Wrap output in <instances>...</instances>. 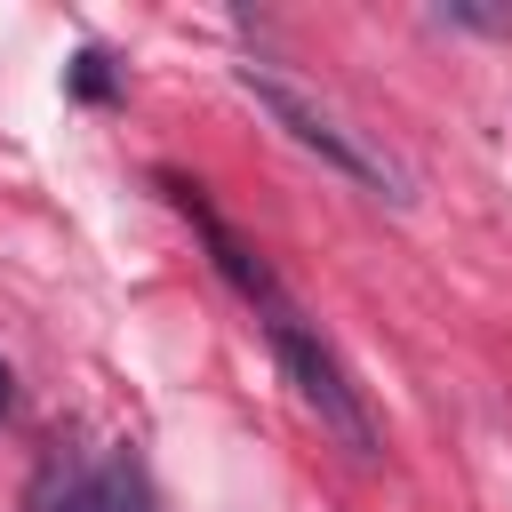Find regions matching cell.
<instances>
[{
    "label": "cell",
    "mask_w": 512,
    "mask_h": 512,
    "mask_svg": "<svg viewBox=\"0 0 512 512\" xmlns=\"http://www.w3.org/2000/svg\"><path fill=\"white\" fill-rule=\"evenodd\" d=\"M240 88H248V96H256V104L280 120V136H288V144L320 152L336 176H352V184L384 192L392 208H408V200H416V176H408V168H400L384 144H368L360 128H344V120H336L320 96H304V88H296V80H280L272 64H240Z\"/></svg>",
    "instance_id": "obj_1"
},
{
    "label": "cell",
    "mask_w": 512,
    "mask_h": 512,
    "mask_svg": "<svg viewBox=\"0 0 512 512\" xmlns=\"http://www.w3.org/2000/svg\"><path fill=\"white\" fill-rule=\"evenodd\" d=\"M264 328H272V352H280V368H288V384H296V400L320 416V432L336 440V448H352V456H376V416H368V400H360V384L344 376V360L280 304V312H264Z\"/></svg>",
    "instance_id": "obj_2"
},
{
    "label": "cell",
    "mask_w": 512,
    "mask_h": 512,
    "mask_svg": "<svg viewBox=\"0 0 512 512\" xmlns=\"http://www.w3.org/2000/svg\"><path fill=\"white\" fill-rule=\"evenodd\" d=\"M160 184H168V200H176V208L192 216V232L208 240V256H216V272H224V280H232V288H240L248 304H264V312H280L288 296H280V280H272V264H264V256H256V248H248V240H240V232H232V224H224V216H216V208L200 200V184H184V176H160Z\"/></svg>",
    "instance_id": "obj_3"
},
{
    "label": "cell",
    "mask_w": 512,
    "mask_h": 512,
    "mask_svg": "<svg viewBox=\"0 0 512 512\" xmlns=\"http://www.w3.org/2000/svg\"><path fill=\"white\" fill-rule=\"evenodd\" d=\"M56 512H160V504H152V480L136 464H96Z\"/></svg>",
    "instance_id": "obj_4"
},
{
    "label": "cell",
    "mask_w": 512,
    "mask_h": 512,
    "mask_svg": "<svg viewBox=\"0 0 512 512\" xmlns=\"http://www.w3.org/2000/svg\"><path fill=\"white\" fill-rule=\"evenodd\" d=\"M112 88H120V80H112V64H104L96 48H88V56H72V96H88V104H104Z\"/></svg>",
    "instance_id": "obj_5"
},
{
    "label": "cell",
    "mask_w": 512,
    "mask_h": 512,
    "mask_svg": "<svg viewBox=\"0 0 512 512\" xmlns=\"http://www.w3.org/2000/svg\"><path fill=\"white\" fill-rule=\"evenodd\" d=\"M440 24H472V32H512V8H472V0H448Z\"/></svg>",
    "instance_id": "obj_6"
},
{
    "label": "cell",
    "mask_w": 512,
    "mask_h": 512,
    "mask_svg": "<svg viewBox=\"0 0 512 512\" xmlns=\"http://www.w3.org/2000/svg\"><path fill=\"white\" fill-rule=\"evenodd\" d=\"M0 408H8V368H0Z\"/></svg>",
    "instance_id": "obj_7"
}]
</instances>
